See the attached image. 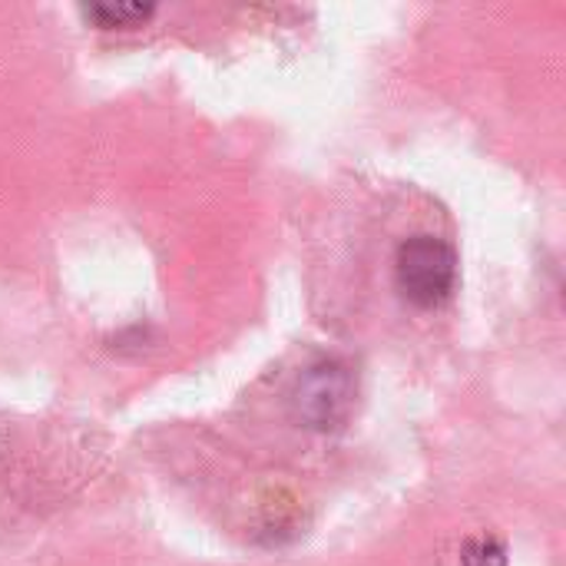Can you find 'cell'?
I'll return each mask as SVG.
<instances>
[{"instance_id":"obj_2","label":"cell","mask_w":566,"mask_h":566,"mask_svg":"<svg viewBox=\"0 0 566 566\" xmlns=\"http://www.w3.org/2000/svg\"><path fill=\"white\" fill-rule=\"evenodd\" d=\"M355 398H358L355 371L345 361L325 358L302 371V378L295 381V391H292V408L305 428L338 431L352 418Z\"/></svg>"},{"instance_id":"obj_4","label":"cell","mask_w":566,"mask_h":566,"mask_svg":"<svg viewBox=\"0 0 566 566\" xmlns=\"http://www.w3.org/2000/svg\"><path fill=\"white\" fill-rule=\"evenodd\" d=\"M507 544L494 534L471 537L461 551V566H507Z\"/></svg>"},{"instance_id":"obj_3","label":"cell","mask_w":566,"mask_h":566,"mask_svg":"<svg viewBox=\"0 0 566 566\" xmlns=\"http://www.w3.org/2000/svg\"><path fill=\"white\" fill-rule=\"evenodd\" d=\"M83 13L96 27L113 30V27H136V23L149 20L156 13V7L153 3H90Z\"/></svg>"},{"instance_id":"obj_1","label":"cell","mask_w":566,"mask_h":566,"mask_svg":"<svg viewBox=\"0 0 566 566\" xmlns=\"http://www.w3.org/2000/svg\"><path fill=\"white\" fill-rule=\"evenodd\" d=\"M395 282L415 308H438L458 289V252L438 235H411L398 245Z\"/></svg>"}]
</instances>
